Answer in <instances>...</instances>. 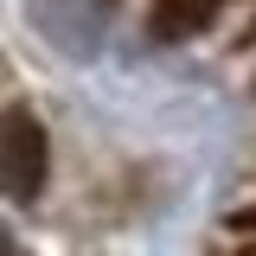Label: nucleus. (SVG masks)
Segmentation results:
<instances>
[{
  "label": "nucleus",
  "instance_id": "1",
  "mask_svg": "<svg viewBox=\"0 0 256 256\" xmlns=\"http://www.w3.org/2000/svg\"><path fill=\"white\" fill-rule=\"evenodd\" d=\"M45 166H52V148H45V128L32 109H6L0 116V186L13 192L20 205H32L45 192Z\"/></svg>",
  "mask_w": 256,
  "mask_h": 256
},
{
  "label": "nucleus",
  "instance_id": "2",
  "mask_svg": "<svg viewBox=\"0 0 256 256\" xmlns=\"http://www.w3.org/2000/svg\"><path fill=\"white\" fill-rule=\"evenodd\" d=\"M212 13H218V0H154L148 32H154L160 45H186V38H198V32L212 26Z\"/></svg>",
  "mask_w": 256,
  "mask_h": 256
},
{
  "label": "nucleus",
  "instance_id": "3",
  "mask_svg": "<svg viewBox=\"0 0 256 256\" xmlns=\"http://www.w3.org/2000/svg\"><path fill=\"white\" fill-rule=\"evenodd\" d=\"M0 256H13V250H6V237H0Z\"/></svg>",
  "mask_w": 256,
  "mask_h": 256
}]
</instances>
